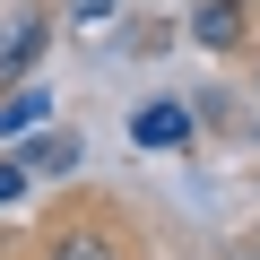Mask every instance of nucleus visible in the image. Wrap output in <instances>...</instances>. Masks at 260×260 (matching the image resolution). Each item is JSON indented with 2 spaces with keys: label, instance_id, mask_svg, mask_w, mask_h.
Segmentation results:
<instances>
[{
  "label": "nucleus",
  "instance_id": "nucleus-6",
  "mask_svg": "<svg viewBox=\"0 0 260 260\" xmlns=\"http://www.w3.org/2000/svg\"><path fill=\"white\" fill-rule=\"evenodd\" d=\"M61 260H113V243H104V234H70V243H61Z\"/></svg>",
  "mask_w": 260,
  "mask_h": 260
},
{
  "label": "nucleus",
  "instance_id": "nucleus-4",
  "mask_svg": "<svg viewBox=\"0 0 260 260\" xmlns=\"http://www.w3.org/2000/svg\"><path fill=\"white\" fill-rule=\"evenodd\" d=\"M35 44H44V26H9V35H0V78L26 70V61H35Z\"/></svg>",
  "mask_w": 260,
  "mask_h": 260
},
{
  "label": "nucleus",
  "instance_id": "nucleus-8",
  "mask_svg": "<svg viewBox=\"0 0 260 260\" xmlns=\"http://www.w3.org/2000/svg\"><path fill=\"white\" fill-rule=\"evenodd\" d=\"M18 191H26V174H18V165H0V200H18Z\"/></svg>",
  "mask_w": 260,
  "mask_h": 260
},
{
  "label": "nucleus",
  "instance_id": "nucleus-3",
  "mask_svg": "<svg viewBox=\"0 0 260 260\" xmlns=\"http://www.w3.org/2000/svg\"><path fill=\"white\" fill-rule=\"evenodd\" d=\"M191 35L200 44H234L243 35V0H200V9H191Z\"/></svg>",
  "mask_w": 260,
  "mask_h": 260
},
{
  "label": "nucleus",
  "instance_id": "nucleus-7",
  "mask_svg": "<svg viewBox=\"0 0 260 260\" xmlns=\"http://www.w3.org/2000/svg\"><path fill=\"white\" fill-rule=\"evenodd\" d=\"M70 18H78V26H95V18H113V0H70Z\"/></svg>",
  "mask_w": 260,
  "mask_h": 260
},
{
  "label": "nucleus",
  "instance_id": "nucleus-2",
  "mask_svg": "<svg viewBox=\"0 0 260 260\" xmlns=\"http://www.w3.org/2000/svg\"><path fill=\"white\" fill-rule=\"evenodd\" d=\"M44 113H52V95H44V87H18L9 104H0V139H26V130H44Z\"/></svg>",
  "mask_w": 260,
  "mask_h": 260
},
{
  "label": "nucleus",
  "instance_id": "nucleus-5",
  "mask_svg": "<svg viewBox=\"0 0 260 260\" xmlns=\"http://www.w3.org/2000/svg\"><path fill=\"white\" fill-rule=\"evenodd\" d=\"M35 165H44V174H70V165H78V139H44Z\"/></svg>",
  "mask_w": 260,
  "mask_h": 260
},
{
  "label": "nucleus",
  "instance_id": "nucleus-1",
  "mask_svg": "<svg viewBox=\"0 0 260 260\" xmlns=\"http://www.w3.org/2000/svg\"><path fill=\"white\" fill-rule=\"evenodd\" d=\"M130 130H139V148H182V139H191V113H182L174 95H156V104H139Z\"/></svg>",
  "mask_w": 260,
  "mask_h": 260
}]
</instances>
